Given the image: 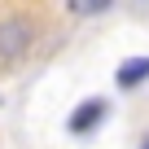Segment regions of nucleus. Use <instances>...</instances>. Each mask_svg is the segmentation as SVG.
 Returning a JSON list of instances; mask_svg holds the SVG:
<instances>
[{
  "instance_id": "f257e3e1",
  "label": "nucleus",
  "mask_w": 149,
  "mask_h": 149,
  "mask_svg": "<svg viewBox=\"0 0 149 149\" xmlns=\"http://www.w3.org/2000/svg\"><path fill=\"white\" fill-rule=\"evenodd\" d=\"M31 35H35V26H31L26 18H9V22H0V57H5V61H18V57L26 53Z\"/></svg>"
},
{
  "instance_id": "f03ea898",
  "label": "nucleus",
  "mask_w": 149,
  "mask_h": 149,
  "mask_svg": "<svg viewBox=\"0 0 149 149\" xmlns=\"http://www.w3.org/2000/svg\"><path fill=\"white\" fill-rule=\"evenodd\" d=\"M101 118H105V97H92V101H84L70 114V132H92Z\"/></svg>"
},
{
  "instance_id": "7ed1b4c3",
  "label": "nucleus",
  "mask_w": 149,
  "mask_h": 149,
  "mask_svg": "<svg viewBox=\"0 0 149 149\" xmlns=\"http://www.w3.org/2000/svg\"><path fill=\"white\" fill-rule=\"evenodd\" d=\"M145 79H149V57H132V61L118 66V88H136Z\"/></svg>"
},
{
  "instance_id": "20e7f679",
  "label": "nucleus",
  "mask_w": 149,
  "mask_h": 149,
  "mask_svg": "<svg viewBox=\"0 0 149 149\" xmlns=\"http://www.w3.org/2000/svg\"><path fill=\"white\" fill-rule=\"evenodd\" d=\"M70 13H79V18H92V13H105L110 9V0H66Z\"/></svg>"
}]
</instances>
